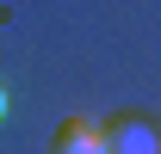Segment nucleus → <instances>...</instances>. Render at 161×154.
Instances as JSON below:
<instances>
[{
	"instance_id": "1",
	"label": "nucleus",
	"mask_w": 161,
	"mask_h": 154,
	"mask_svg": "<svg viewBox=\"0 0 161 154\" xmlns=\"http://www.w3.org/2000/svg\"><path fill=\"white\" fill-rule=\"evenodd\" d=\"M155 148H161V130L149 123V117L124 111V117L105 123V154H155Z\"/></svg>"
},
{
	"instance_id": "2",
	"label": "nucleus",
	"mask_w": 161,
	"mask_h": 154,
	"mask_svg": "<svg viewBox=\"0 0 161 154\" xmlns=\"http://www.w3.org/2000/svg\"><path fill=\"white\" fill-rule=\"evenodd\" d=\"M99 148H105L99 117H62L56 123V154H99Z\"/></svg>"
},
{
	"instance_id": "3",
	"label": "nucleus",
	"mask_w": 161,
	"mask_h": 154,
	"mask_svg": "<svg viewBox=\"0 0 161 154\" xmlns=\"http://www.w3.org/2000/svg\"><path fill=\"white\" fill-rule=\"evenodd\" d=\"M0 123H6V86H0Z\"/></svg>"
}]
</instances>
